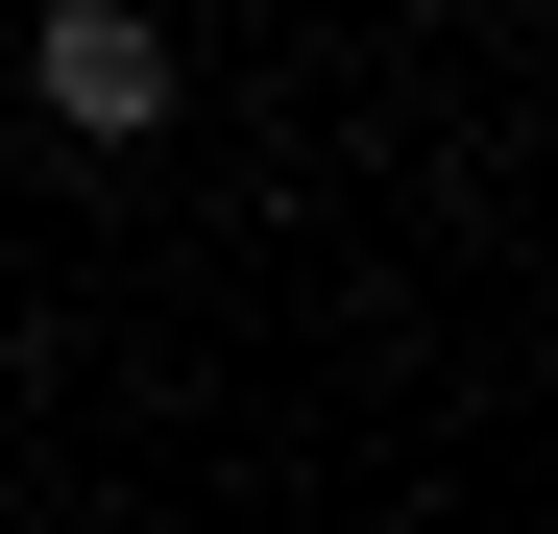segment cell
Instances as JSON below:
<instances>
[{
	"mask_svg": "<svg viewBox=\"0 0 558 534\" xmlns=\"http://www.w3.org/2000/svg\"><path fill=\"white\" fill-rule=\"evenodd\" d=\"M25 98H49V146H146L170 122V0H49V25H25Z\"/></svg>",
	"mask_w": 558,
	"mask_h": 534,
	"instance_id": "6da1fadb",
	"label": "cell"
}]
</instances>
